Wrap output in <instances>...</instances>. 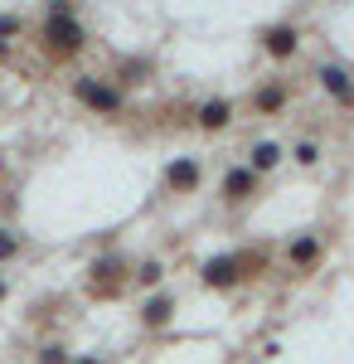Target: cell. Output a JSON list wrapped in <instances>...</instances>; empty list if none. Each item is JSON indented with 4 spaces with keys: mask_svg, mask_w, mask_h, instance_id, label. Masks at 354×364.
<instances>
[{
    "mask_svg": "<svg viewBox=\"0 0 354 364\" xmlns=\"http://www.w3.org/2000/svg\"><path fill=\"white\" fill-rule=\"evenodd\" d=\"M272 267L267 248H233V252H214L204 267H199V287L209 291H238V287H252Z\"/></svg>",
    "mask_w": 354,
    "mask_h": 364,
    "instance_id": "cell-1",
    "label": "cell"
},
{
    "mask_svg": "<svg viewBox=\"0 0 354 364\" xmlns=\"http://www.w3.org/2000/svg\"><path fill=\"white\" fill-rule=\"evenodd\" d=\"M39 49L49 58H58V63H68V58H78L87 49V29H82V20L73 15L68 0H49L44 25H39Z\"/></svg>",
    "mask_w": 354,
    "mask_h": 364,
    "instance_id": "cell-2",
    "label": "cell"
},
{
    "mask_svg": "<svg viewBox=\"0 0 354 364\" xmlns=\"http://www.w3.org/2000/svg\"><path fill=\"white\" fill-rule=\"evenodd\" d=\"M132 257H122V252H102V257H92V267H87V296L92 301H122L127 296V287H132Z\"/></svg>",
    "mask_w": 354,
    "mask_h": 364,
    "instance_id": "cell-3",
    "label": "cell"
},
{
    "mask_svg": "<svg viewBox=\"0 0 354 364\" xmlns=\"http://www.w3.org/2000/svg\"><path fill=\"white\" fill-rule=\"evenodd\" d=\"M73 97H78L87 112H97V117L127 112V87L107 83V78H92V73H78V78H73Z\"/></svg>",
    "mask_w": 354,
    "mask_h": 364,
    "instance_id": "cell-4",
    "label": "cell"
},
{
    "mask_svg": "<svg viewBox=\"0 0 354 364\" xmlns=\"http://www.w3.org/2000/svg\"><path fill=\"white\" fill-rule=\"evenodd\" d=\"M286 267H291V277H311L321 262H326V233L321 228H306V233H296L291 243H286Z\"/></svg>",
    "mask_w": 354,
    "mask_h": 364,
    "instance_id": "cell-5",
    "label": "cell"
},
{
    "mask_svg": "<svg viewBox=\"0 0 354 364\" xmlns=\"http://www.w3.org/2000/svg\"><path fill=\"white\" fill-rule=\"evenodd\" d=\"M257 190H262V175H257L252 166H228V170H223V180H218V199H223V209H243V204H252Z\"/></svg>",
    "mask_w": 354,
    "mask_h": 364,
    "instance_id": "cell-6",
    "label": "cell"
},
{
    "mask_svg": "<svg viewBox=\"0 0 354 364\" xmlns=\"http://www.w3.org/2000/svg\"><path fill=\"white\" fill-rule=\"evenodd\" d=\"M161 185H165V195H194L204 185V161L199 156H175L161 170Z\"/></svg>",
    "mask_w": 354,
    "mask_h": 364,
    "instance_id": "cell-7",
    "label": "cell"
},
{
    "mask_svg": "<svg viewBox=\"0 0 354 364\" xmlns=\"http://www.w3.org/2000/svg\"><path fill=\"white\" fill-rule=\"evenodd\" d=\"M316 83L326 87L340 107H354V73H350V68H340V63H321V68H316Z\"/></svg>",
    "mask_w": 354,
    "mask_h": 364,
    "instance_id": "cell-8",
    "label": "cell"
},
{
    "mask_svg": "<svg viewBox=\"0 0 354 364\" xmlns=\"http://www.w3.org/2000/svg\"><path fill=\"white\" fill-rule=\"evenodd\" d=\"M228 122H233V102H228V97H204V102L194 107V127L209 132V136L228 132Z\"/></svg>",
    "mask_w": 354,
    "mask_h": 364,
    "instance_id": "cell-9",
    "label": "cell"
},
{
    "mask_svg": "<svg viewBox=\"0 0 354 364\" xmlns=\"http://www.w3.org/2000/svg\"><path fill=\"white\" fill-rule=\"evenodd\" d=\"M136 321L146 326V331H165V326L175 321V296H170V291H151V296L141 301Z\"/></svg>",
    "mask_w": 354,
    "mask_h": 364,
    "instance_id": "cell-10",
    "label": "cell"
},
{
    "mask_svg": "<svg viewBox=\"0 0 354 364\" xmlns=\"http://www.w3.org/2000/svg\"><path fill=\"white\" fill-rule=\"evenodd\" d=\"M257 39H262V54H267V58H291V54L301 49L296 25H267Z\"/></svg>",
    "mask_w": 354,
    "mask_h": 364,
    "instance_id": "cell-11",
    "label": "cell"
},
{
    "mask_svg": "<svg viewBox=\"0 0 354 364\" xmlns=\"http://www.w3.org/2000/svg\"><path fill=\"white\" fill-rule=\"evenodd\" d=\"M286 102H291V87L277 83V78L252 92V112H257V117H281V112H286Z\"/></svg>",
    "mask_w": 354,
    "mask_h": 364,
    "instance_id": "cell-12",
    "label": "cell"
},
{
    "mask_svg": "<svg viewBox=\"0 0 354 364\" xmlns=\"http://www.w3.org/2000/svg\"><path fill=\"white\" fill-rule=\"evenodd\" d=\"M281 156H286V151H281L277 141H257V146H252V156H247V166L257 170V175H267V170L281 166Z\"/></svg>",
    "mask_w": 354,
    "mask_h": 364,
    "instance_id": "cell-13",
    "label": "cell"
},
{
    "mask_svg": "<svg viewBox=\"0 0 354 364\" xmlns=\"http://www.w3.org/2000/svg\"><path fill=\"white\" fill-rule=\"evenodd\" d=\"M146 63L141 58H117V87H136V83H146Z\"/></svg>",
    "mask_w": 354,
    "mask_h": 364,
    "instance_id": "cell-14",
    "label": "cell"
},
{
    "mask_svg": "<svg viewBox=\"0 0 354 364\" xmlns=\"http://www.w3.org/2000/svg\"><path fill=\"white\" fill-rule=\"evenodd\" d=\"M161 277H165V262H156V257H151V262H141L136 272H132L136 287H161Z\"/></svg>",
    "mask_w": 354,
    "mask_h": 364,
    "instance_id": "cell-15",
    "label": "cell"
},
{
    "mask_svg": "<svg viewBox=\"0 0 354 364\" xmlns=\"http://www.w3.org/2000/svg\"><path fill=\"white\" fill-rule=\"evenodd\" d=\"M291 161H296V166H306V170L321 166V146H316V141H301L296 151H291Z\"/></svg>",
    "mask_w": 354,
    "mask_h": 364,
    "instance_id": "cell-16",
    "label": "cell"
},
{
    "mask_svg": "<svg viewBox=\"0 0 354 364\" xmlns=\"http://www.w3.org/2000/svg\"><path fill=\"white\" fill-rule=\"evenodd\" d=\"M20 257V238H15V228L0 224V262H15Z\"/></svg>",
    "mask_w": 354,
    "mask_h": 364,
    "instance_id": "cell-17",
    "label": "cell"
},
{
    "mask_svg": "<svg viewBox=\"0 0 354 364\" xmlns=\"http://www.w3.org/2000/svg\"><path fill=\"white\" fill-rule=\"evenodd\" d=\"M39 364H68L63 345H39Z\"/></svg>",
    "mask_w": 354,
    "mask_h": 364,
    "instance_id": "cell-18",
    "label": "cell"
},
{
    "mask_svg": "<svg viewBox=\"0 0 354 364\" xmlns=\"http://www.w3.org/2000/svg\"><path fill=\"white\" fill-rule=\"evenodd\" d=\"M15 34H20V20H15V15H0V44L15 39Z\"/></svg>",
    "mask_w": 354,
    "mask_h": 364,
    "instance_id": "cell-19",
    "label": "cell"
},
{
    "mask_svg": "<svg viewBox=\"0 0 354 364\" xmlns=\"http://www.w3.org/2000/svg\"><path fill=\"white\" fill-rule=\"evenodd\" d=\"M68 364H102L97 355H82V360H68Z\"/></svg>",
    "mask_w": 354,
    "mask_h": 364,
    "instance_id": "cell-20",
    "label": "cell"
},
{
    "mask_svg": "<svg viewBox=\"0 0 354 364\" xmlns=\"http://www.w3.org/2000/svg\"><path fill=\"white\" fill-rule=\"evenodd\" d=\"M5 296H10V282H5V277H0V301H5Z\"/></svg>",
    "mask_w": 354,
    "mask_h": 364,
    "instance_id": "cell-21",
    "label": "cell"
}]
</instances>
